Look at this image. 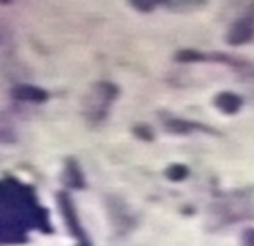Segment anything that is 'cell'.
Returning a JSON list of instances; mask_svg holds the SVG:
<instances>
[{
    "label": "cell",
    "instance_id": "2",
    "mask_svg": "<svg viewBox=\"0 0 254 246\" xmlns=\"http://www.w3.org/2000/svg\"><path fill=\"white\" fill-rule=\"evenodd\" d=\"M216 106L220 108L222 112H225V114H235L241 108V98L233 92H222L216 98Z\"/></svg>",
    "mask_w": 254,
    "mask_h": 246
},
{
    "label": "cell",
    "instance_id": "3",
    "mask_svg": "<svg viewBox=\"0 0 254 246\" xmlns=\"http://www.w3.org/2000/svg\"><path fill=\"white\" fill-rule=\"evenodd\" d=\"M243 243H245V246H254V229L245 231V235H243Z\"/></svg>",
    "mask_w": 254,
    "mask_h": 246
},
{
    "label": "cell",
    "instance_id": "1",
    "mask_svg": "<svg viewBox=\"0 0 254 246\" xmlns=\"http://www.w3.org/2000/svg\"><path fill=\"white\" fill-rule=\"evenodd\" d=\"M254 37V15L247 14L241 15L237 21L233 23V27L229 29L227 35V43L229 45H245Z\"/></svg>",
    "mask_w": 254,
    "mask_h": 246
}]
</instances>
